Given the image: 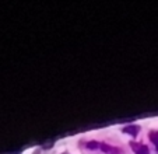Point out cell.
Wrapping results in <instances>:
<instances>
[{
    "label": "cell",
    "instance_id": "cell-1",
    "mask_svg": "<svg viewBox=\"0 0 158 154\" xmlns=\"http://www.w3.org/2000/svg\"><path fill=\"white\" fill-rule=\"evenodd\" d=\"M131 148H133V151L136 154H150L148 151V147L144 144H141V143H130Z\"/></svg>",
    "mask_w": 158,
    "mask_h": 154
},
{
    "label": "cell",
    "instance_id": "cell-2",
    "mask_svg": "<svg viewBox=\"0 0 158 154\" xmlns=\"http://www.w3.org/2000/svg\"><path fill=\"white\" fill-rule=\"evenodd\" d=\"M99 148H101L102 151H105L106 154H120L122 153L119 148H115V147H112V146H109V144H105V143L99 144Z\"/></svg>",
    "mask_w": 158,
    "mask_h": 154
},
{
    "label": "cell",
    "instance_id": "cell-3",
    "mask_svg": "<svg viewBox=\"0 0 158 154\" xmlns=\"http://www.w3.org/2000/svg\"><path fill=\"white\" fill-rule=\"evenodd\" d=\"M139 130H140V127H139V126H134V125H130V126L123 127V132H125V133L131 135V136H136V135L139 133Z\"/></svg>",
    "mask_w": 158,
    "mask_h": 154
},
{
    "label": "cell",
    "instance_id": "cell-4",
    "mask_svg": "<svg viewBox=\"0 0 158 154\" xmlns=\"http://www.w3.org/2000/svg\"><path fill=\"white\" fill-rule=\"evenodd\" d=\"M150 140H151V143L155 146V148L158 151V132H151L150 133Z\"/></svg>",
    "mask_w": 158,
    "mask_h": 154
},
{
    "label": "cell",
    "instance_id": "cell-5",
    "mask_svg": "<svg viewBox=\"0 0 158 154\" xmlns=\"http://www.w3.org/2000/svg\"><path fill=\"white\" fill-rule=\"evenodd\" d=\"M97 146H99V143H95V142L88 143V148H97Z\"/></svg>",
    "mask_w": 158,
    "mask_h": 154
}]
</instances>
